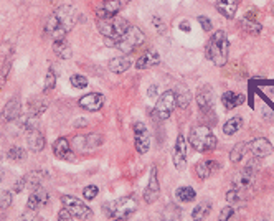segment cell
<instances>
[{"mask_svg": "<svg viewBox=\"0 0 274 221\" xmlns=\"http://www.w3.org/2000/svg\"><path fill=\"white\" fill-rule=\"evenodd\" d=\"M134 144H135V149L137 152L141 155L147 154V151L151 149V134H149V130L146 127L144 122H135L134 124Z\"/></svg>", "mask_w": 274, "mask_h": 221, "instance_id": "obj_11", "label": "cell"}, {"mask_svg": "<svg viewBox=\"0 0 274 221\" xmlns=\"http://www.w3.org/2000/svg\"><path fill=\"white\" fill-rule=\"evenodd\" d=\"M220 170V162L217 160H201V162L196 164L195 172L200 178H210L213 173H217Z\"/></svg>", "mask_w": 274, "mask_h": 221, "instance_id": "obj_20", "label": "cell"}, {"mask_svg": "<svg viewBox=\"0 0 274 221\" xmlns=\"http://www.w3.org/2000/svg\"><path fill=\"white\" fill-rule=\"evenodd\" d=\"M195 190L192 187H180L177 190V198L180 200L182 203H190L195 200Z\"/></svg>", "mask_w": 274, "mask_h": 221, "instance_id": "obj_33", "label": "cell"}, {"mask_svg": "<svg viewBox=\"0 0 274 221\" xmlns=\"http://www.w3.org/2000/svg\"><path fill=\"white\" fill-rule=\"evenodd\" d=\"M50 201V195L48 192L41 187H35L33 192L30 193L28 196V208H32V210H40V208H43L45 205H48Z\"/></svg>", "mask_w": 274, "mask_h": 221, "instance_id": "obj_15", "label": "cell"}, {"mask_svg": "<svg viewBox=\"0 0 274 221\" xmlns=\"http://www.w3.org/2000/svg\"><path fill=\"white\" fill-rule=\"evenodd\" d=\"M25 187H27V178L25 177H20L19 180L14 183V192L15 193H22Z\"/></svg>", "mask_w": 274, "mask_h": 221, "instance_id": "obj_46", "label": "cell"}, {"mask_svg": "<svg viewBox=\"0 0 274 221\" xmlns=\"http://www.w3.org/2000/svg\"><path fill=\"white\" fill-rule=\"evenodd\" d=\"M256 17H258V12L251 10V12H248V14L245 15V19H246V20H253V22H256Z\"/></svg>", "mask_w": 274, "mask_h": 221, "instance_id": "obj_49", "label": "cell"}, {"mask_svg": "<svg viewBox=\"0 0 274 221\" xmlns=\"http://www.w3.org/2000/svg\"><path fill=\"white\" fill-rule=\"evenodd\" d=\"M61 203L64 205V208L71 213V216H76L80 219H89L93 216V211L86 203H83L81 200H78L76 196H70V195H63L61 196Z\"/></svg>", "mask_w": 274, "mask_h": 221, "instance_id": "obj_9", "label": "cell"}, {"mask_svg": "<svg viewBox=\"0 0 274 221\" xmlns=\"http://www.w3.org/2000/svg\"><path fill=\"white\" fill-rule=\"evenodd\" d=\"M27 145L32 152H41L46 145V139L45 135L40 132L38 129L35 130H28L27 134Z\"/></svg>", "mask_w": 274, "mask_h": 221, "instance_id": "obj_19", "label": "cell"}, {"mask_svg": "<svg viewBox=\"0 0 274 221\" xmlns=\"http://www.w3.org/2000/svg\"><path fill=\"white\" fill-rule=\"evenodd\" d=\"M175 99H177V106L187 107L190 104V101H192V94H190V91L185 86H178L175 93Z\"/></svg>", "mask_w": 274, "mask_h": 221, "instance_id": "obj_30", "label": "cell"}, {"mask_svg": "<svg viewBox=\"0 0 274 221\" xmlns=\"http://www.w3.org/2000/svg\"><path fill=\"white\" fill-rule=\"evenodd\" d=\"M122 9L121 5V0H106L99 5L96 9V15H98V20H109V19H114L117 17L119 10Z\"/></svg>", "mask_w": 274, "mask_h": 221, "instance_id": "obj_12", "label": "cell"}, {"mask_svg": "<svg viewBox=\"0 0 274 221\" xmlns=\"http://www.w3.org/2000/svg\"><path fill=\"white\" fill-rule=\"evenodd\" d=\"M56 86V73L53 71L51 68L46 71V75H45V86H43V91L45 93H48L51 91L53 88Z\"/></svg>", "mask_w": 274, "mask_h": 221, "instance_id": "obj_38", "label": "cell"}, {"mask_svg": "<svg viewBox=\"0 0 274 221\" xmlns=\"http://www.w3.org/2000/svg\"><path fill=\"white\" fill-rule=\"evenodd\" d=\"M53 51H55V55L61 59H70L71 55H73V51H71V46L66 41V38L53 41Z\"/></svg>", "mask_w": 274, "mask_h": 221, "instance_id": "obj_27", "label": "cell"}, {"mask_svg": "<svg viewBox=\"0 0 274 221\" xmlns=\"http://www.w3.org/2000/svg\"><path fill=\"white\" fill-rule=\"evenodd\" d=\"M130 64H132V61H130L129 56H119L109 61V69L116 75H122L130 68Z\"/></svg>", "mask_w": 274, "mask_h": 221, "instance_id": "obj_26", "label": "cell"}, {"mask_svg": "<svg viewBox=\"0 0 274 221\" xmlns=\"http://www.w3.org/2000/svg\"><path fill=\"white\" fill-rule=\"evenodd\" d=\"M233 214H235L233 208H231V206H226V208H223V210H222V213H220L218 221H230Z\"/></svg>", "mask_w": 274, "mask_h": 221, "instance_id": "obj_44", "label": "cell"}, {"mask_svg": "<svg viewBox=\"0 0 274 221\" xmlns=\"http://www.w3.org/2000/svg\"><path fill=\"white\" fill-rule=\"evenodd\" d=\"M156 94H157V86L154 85L152 88H149V98H156Z\"/></svg>", "mask_w": 274, "mask_h": 221, "instance_id": "obj_50", "label": "cell"}, {"mask_svg": "<svg viewBox=\"0 0 274 221\" xmlns=\"http://www.w3.org/2000/svg\"><path fill=\"white\" fill-rule=\"evenodd\" d=\"M198 23H200V27L203 28V32H212L213 30V25H212V22H210V19L208 17H198Z\"/></svg>", "mask_w": 274, "mask_h": 221, "instance_id": "obj_45", "label": "cell"}, {"mask_svg": "<svg viewBox=\"0 0 274 221\" xmlns=\"http://www.w3.org/2000/svg\"><path fill=\"white\" fill-rule=\"evenodd\" d=\"M210 211H212V203L210 201H201L193 208L192 218H193V221H203L208 214H210Z\"/></svg>", "mask_w": 274, "mask_h": 221, "instance_id": "obj_28", "label": "cell"}, {"mask_svg": "<svg viewBox=\"0 0 274 221\" xmlns=\"http://www.w3.org/2000/svg\"><path fill=\"white\" fill-rule=\"evenodd\" d=\"M58 221H73V218H71V213L66 210V208H63V210L58 213Z\"/></svg>", "mask_w": 274, "mask_h": 221, "instance_id": "obj_47", "label": "cell"}, {"mask_svg": "<svg viewBox=\"0 0 274 221\" xmlns=\"http://www.w3.org/2000/svg\"><path fill=\"white\" fill-rule=\"evenodd\" d=\"M7 157L14 162H22V160L27 159V152L22 147H10L7 151Z\"/></svg>", "mask_w": 274, "mask_h": 221, "instance_id": "obj_37", "label": "cell"}, {"mask_svg": "<svg viewBox=\"0 0 274 221\" xmlns=\"http://www.w3.org/2000/svg\"><path fill=\"white\" fill-rule=\"evenodd\" d=\"M175 106H177L175 91L169 89V91H165L164 94L159 96L156 107H154V114H156V117L160 119V121H165V119H169L172 116Z\"/></svg>", "mask_w": 274, "mask_h": 221, "instance_id": "obj_8", "label": "cell"}, {"mask_svg": "<svg viewBox=\"0 0 274 221\" xmlns=\"http://www.w3.org/2000/svg\"><path fill=\"white\" fill-rule=\"evenodd\" d=\"M20 112H22V103H20V99L15 96V98L9 99V103L5 104L0 117H2L5 122H10V121H15V119H19Z\"/></svg>", "mask_w": 274, "mask_h": 221, "instance_id": "obj_18", "label": "cell"}, {"mask_svg": "<svg viewBox=\"0 0 274 221\" xmlns=\"http://www.w3.org/2000/svg\"><path fill=\"white\" fill-rule=\"evenodd\" d=\"M73 22H75V9L71 5H61L46 20L45 32L53 40H63L66 38L68 32L73 27Z\"/></svg>", "mask_w": 274, "mask_h": 221, "instance_id": "obj_1", "label": "cell"}, {"mask_svg": "<svg viewBox=\"0 0 274 221\" xmlns=\"http://www.w3.org/2000/svg\"><path fill=\"white\" fill-rule=\"evenodd\" d=\"M248 151V144L246 142H240V144H236L233 147V151L230 152V160L233 164H238V162H241L243 157H245V154Z\"/></svg>", "mask_w": 274, "mask_h": 221, "instance_id": "obj_31", "label": "cell"}, {"mask_svg": "<svg viewBox=\"0 0 274 221\" xmlns=\"http://www.w3.org/2000/svg\"><path fill=\"white\" fill-rule=\"evenodd\" d=\"M88 125V119H76L75 121V127H86Z\"/></svg>", "mask_w": 274, "mask_h": 221, "instance_id": "obj_48", "label": "cell"}, {"mask_svg": "<svg viewBox=\"0 0 274 221\" xmlns=\"http://www.w3.org/2000/svg\"><path fill=\"white\" fill-rule=\"evenodd\" d=\"M70 83H71V86L76 88V89L88 88V78H85L83 75H73L70 78Z\"/></svg>", "mask_w": 274, "mask_h": 221, "instance_id": "obj_39", "label": "cell"}, {"mask_svg": "<svg viewBox=\"0 0 274 221\" xmlns=\"http://www.w3.org/2000/svg\"><path fill=\"white\" fill-rule=\"evenodd\" d=\"M0 119H2V117H0Z\"/></svg>", "mask_w": 274, "mask_h": 221, "instance_id": "obj_54", "label": "cell"}, {"mask_svg": "<svg viewBox=\"0 0 274 221\" xmlns=\"http://www.w3.org/2000/svg\"><path fill=\"white\" fill-rule=\"evenodd\" d=\"M25 178H27V185H32V188H35V187H40L41 182L45 180L46 173L41 170H33V172L27 173Z\"/></svg>", "mask_w": 274, "mask_h": 221, "instance_id": "obj_32", "label": "cell"}, {"mask_svg": "<svg viewBox=\"0 0 274 221\" xmlns=\"http://www.w3.org/2000/svg\"><path fill=\"white\" fill-rule=\"evenodd\" d=\"M258 169L259 162L258 160H251L245 169L240 170L231 180V190L241 196V200L245 201L253 195L254 187H256V178H258Z\"/></svg>", "mask_w": 274, "mask_h": 221, "instance_id": "obj_2", "label": "cell"}, {"mask_svg": "<svg viewBox=\"0 0 274 221\" xmlns=\"http://www.w3.org/2000/svg\"><path fill=\"white\" fill-rule=\"evenodd\" d=\"M248 149L256 157H266L272 152V144L266 137H256L251 142H248Z\"/></svg>", "mask_w": 274, "mask_h": 221, "instance_id": "obj_17", "label": "cell"}, {"mask_svg": "<svg viewBox=\"0 0 274 221\" xmlns=\"http://www.w3.org/2000/svg\"><path fill=\"white\" fill-rule=\"evenodd\" d=\"M12 63H14V55L5 56V61L2 63V68H0V86H4L5 81H7L12 69Z\"/></svg>", "mask_w": 274, "mask_h": 221, "instance_id": "obj_35", "label": "cell"}, {"mask_svg": "<svg viewBox=\"0 0 274 221\" xmlns=\"http://www.w3.org/2000/svg\"><path fill=\"white\" fill-rule=\"evenodd\" d=\"M246 101V98L243 94H236L233 91H226L222 96V103L226 109H235V107L241 106Z\"/></svg>", "mask_w": 274, "mask_h": 221, "instance_id": "obj_25", "label": "cell"}, {"mask_svg": "<svg viewBox=\"0 0 274 221\" xmlns=\"http://www.w3.org/2000/svg\"><path fill=\"white\" fill-rule=\"evenodd\" d=\"M160 195V185H159V178H157V169L152 167L151 169V178H149L147 188L144 192V200L146 203H154Z\"/></svg>", "mask_w": 274, "mask_h": 221, "instance_id": "obj_16", "label": "cell"}, {"mask_svg": "<svg viewBox=\"0 0 274 221\" xmlns=\"http://www.w3.org/2000/svg\"><path fill=\"white\" fill-rule=\"evenodd\" d=\"M207 58L210 59L217 66H225L228 63V53H230V40L225 30H217L212 35L210 40L205 46Z\"/></svg>", "mask_w": 274, "mask_h": 221, "instance_id": "obj_3", "label": "cell"}, {"mask_svg": "<svg viewBox=\"0 0 274 221\" xmlns=\"http://www.w3.org/2000/svg\"><path fill=\"white\" fill-rule=\"evenodd\" d=\"M196 101H198L200 109L203 112H212L213 111V93L210 86H203L200 88L198 94H196Z\"/></svg>", "mask_w": 274, "mask_h": 221, "instance_id": "obj_21", "label": "cell"}, {"mask_svg": "<svg viewBox=\"0 0 274 221\" xmlns=\"http://www.w3.org/2000/svg\"><path fill=\"white\" fill-rule=\"evenodd\" d=\"M2 173H4V172H2V170H0V180H4V177H2Z\"/></svg>", "mask_w": 274, "mask_h": 221, "instance_id": "obj_52", "label": "cell"}, {"mask_svg": "<svg viewBox=\"0 0 274 221\" xmlns=\"http://www.w3.org/2000/svg\"><path fill=\"white\" fill-rule=\"evenodd\" d=\"M78 104L85 111L98 112V111H101V107L104 106V96L101 93H89V94H86V96L80 98Z\"/></svg>", "mask_w": 274, "mask_h": 221, "instance_id": "obj_13", "label": "cell"}, {"mask_svg": "<svg viewBox=\"0 0 274 221\" xmlns=\"http://www.w3.org/2000/svg\"><path fill=\"white\" fill-rule=\"evenodd\" d=\"M180 208H177L175 205H169L162 213V221H180Z\"/></svg>", "mask_w": 274, "mask_h": 221, "instance_id": "obj_34", "label": "cell"}, {"mask_svg": "<svg viewBox=\"0 0 274 221\" xmlns=\"http://www.w3.org/2000/svg\"><path fill=\"white\" fill-rule=\"evenodd\" d=\"M180 28L183 30V32H190V25H188V22H182V23H180Z\"/></svg>", "mask_w": 274, "mask_h": 221, "instance_id": "obj_51", "label": "cell"}, {"mask_svg": "<svg viewBox=\"0 0 274 221\" xmlns=\"http://www.w3.org/2000/svg\"><path fill=\"white\" fill-rule=\"evenodd\" d=\"M215 7L226 19H233L238 10V0H217Z\"/></svg>", "mask_w": 274, "mask_h": 221, "instance_id": "obj_24", "label": "cell"}, {"mask_svg": "<svg viewBox=\"0 0 274 221\" xmlns=\"http://www.w3.org/2000/svg\"><path fill=\"white\" fill-rule=\"evenodd\" d=\"M103 211L114 219H124L137 211V200L130 195L122 196V198H119L116 201L104 203Z\"/></svg>", "mask_w": 274, "mask_h": 221, "instance_id": "obj_6", "label": "cell"}, {"mask_svg": "<svg viewBox=\"0 0 274 221\" xmlns=\"http://www.w3.org/2000/svg\"><path fill=\"white\" fill-rule=\"evenodd\" d=\"M22 221H41L38 216V210H32V208H27L22 214Z\"/></svg>", "mask_w": 274, "mask_h": 221, "instance_id": "obj_41", "label": "cell"}, {"mask_svg": "<svg viewBox=\"0 0 274 221\" xmlns=\"http://www.w3.org/2000/svg\"><path fill=\"white\" fill-rule=\"evenodd\" d=\"M240 25H241L243 30H245V32L251 33V35H259V33H261V30H263V27H261V23L253 22V20H246V19H243V20L240 22Z\"/></svg>", "mask_w": 274, "mask_h": 221, "instance_id": "obj_36", "label": "cell"}, {"mask_svg": "<svg viewBox=\"0 0 274 221\" xmlns=\"http://www.w3.org/2000/svg\"><path fill=\"white\" fill-rule=\"evenodd\" d=\"M152 25H154V28H156V32L160 33V35H164L167 32L165 23L160 20V17H152Z\"/></svg>", "mask_w": 274, "mask_h": 221, "instance_id": "obj_43", "label": "cell"}, {"mask_svg": "<svg viewBox=\"0 0 274 221\" xmlns=\"http://www.w3.org/2000/svg\"><path fill=\"white\" fill-rule=\"evenodd\" d=\"M53 152H55L58 159H64V160L71 159V145L66 137H59L58 140L53 142Z\"/></svg>", "mask_w": 274, "mask_h": 221, "instance_id": "obj_23", "label": "cell"}, {"mask_svg": "<svg viewBox=\"0 0 274 221\" xmlns=\"http://www.w3.org/2000/svg\"><path fill=\"white\" fill-rule=\"evenodd\" d=\"M12 205V193L9 190H0V210H5Z\"/></svg>", "mask_w": 274, "mask_h": 221, "instance_id": "obj_40", "label": "cell"}, {"mask_svg": "<svg viewBox=\"0 0 274 221\" xmlns=\"http://www.w3.org/2000/svg\"><path fill=\"white\" fill-rule=\"evenodd\" d=\"M188 140L192 149H195L200 154L215 151V147L218 144L215 134L212 132V129L208 125H195V127H192Z\"/></svg>", "mask_w": 274, "mask_h": 221, "instance_id": "obj_5", "label": "cell"}, {"mask_svg": "<svg viewBox=\"0 0 274 221\" xmlns=\"http://www.w3.org/2000/svg\"><path fill=\"white\" fill-rule=\"evenodd\" d=\"M98 193H99V188L96 187V185H88V187H85V190H83V195H85L86 200L96 198Z\"/></svg>", "mask_w": 274, "mask_h": 221, "instance_id": "obj_42", "label": "cell"}, {"mask_svg": "<svg viewBox=\"0 0 274 221\" xmlns=\"http://www.w3.org/2000/svg\"><path fill=\"white\" fill-rule=\"evenodd\" d=\"M157 64H160V55L156 50H149L139 59H137L135 68L137 69H147V68L157 66Z\"/></svg>", "mask_w": 274, "mask_h": 221, "instance_id": "obj_22", "label": "cell"}, {"mask_svg": "<svg viewBox=\"0 0 274 221\" xmlns=\"http://www.w3.org/2000/svg\"><path fill=\"white\" fill-rule=\"evenodd\" d=\"M129 28L130 23L126 19H121V17H114V19L109 20H98V30L108 40H119Z\"/></svg>", "mask_w": 274, "mask_h": 221, "instance_id": "obj_7", "label": "cell"}, {"mask_svg": "<svg viewBox=\"0 0 274 221\" xmlns=\"http://www.w3.org/2000/svg\"><path fill=\"white\" fill-rule=\"evenodd\" d=\"M174 165L177 170H183L187 165V144H185V137L182 134L177 137L175 147H174Z\"/></svg>", "mask_w": 274, "mask_h": 221, "instance_id": "obj_14", "label": "cell"}, {"mask_svg": "<svg viewBox=\"0 0 274 221\" xmlns=\"http://www.w3.org/2000/svg\"><path fill=\"white\" fill-rule=\"evenodd\" d=\"M144 41H146L144 32L137 27H130L119 40L106 38V45L111 46V48H117L119 51H122L124 55H130V53H134Z\"/></svg>", "mask_w": 274, "mask_h": 221, "instance_id": "obj_4", "label": "cell"}, {"mask_svg": "<svg viewBox=\"0 0 274 221\" xmlns=\"http://www.w3.org/2000/svg\"><path fill=\"white\" fill-rule=\"evenodd\" d=\"M104 137L101 134H88V135H76L73 140H71V145H73L76 151H93L99 145H103Z\"/></svg>", "mask_w": 274, "mask_h": 221, "instance_id": "obj_10", "label": "cell"}, {"mask_svg": "<svg viewBox=\"0 0 274 221\" xmlns=\"http://www.w3.org/2000/svg\"><path fill=\"white\" fill-rule=\"evenodd\" d=\"M241 127H243V119L240 116H235V117H231V119H228V121H226V124L223 125V132L226 135H233Z\"/></svg>", "mask_w": 274, "mask_h": 221, "instance_id": "obj_29", "label": "cell"}, {"mask_svg": "<svg viewBox=\"0 0 274 221\" xmlns=\"http://www.w3.org/2000/svg\"><path fill=\"white\" fill-rule=\"evenodd\" d=\"M114 221H122V219H114Z\"/></svg>", "mask_w": 274, "mask_h": 221, "instance_id": "obj_53", "label": "cell"}]
</instances>
